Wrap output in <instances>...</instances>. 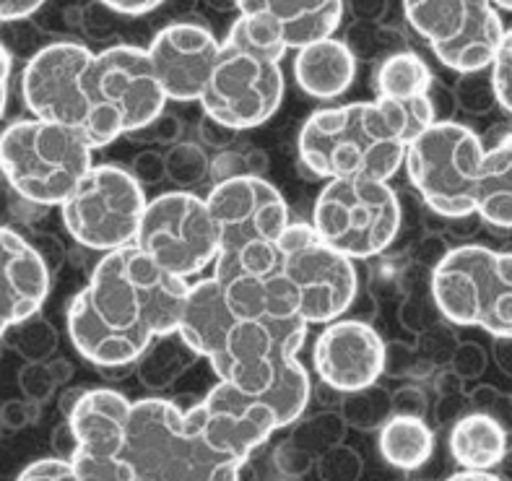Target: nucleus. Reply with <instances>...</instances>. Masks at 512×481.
<instances>
[{"label": "nucleus", "instance_id": "1", "mask_svg": "<svg viewBox=\"0 0 512 481\" xmlns=\"http://www.w3.org/2000/svg\"><path fill=\"white\" fill-rule=\"evenodd\" d=\"M188 289L136 245L104 253L65 312L73 349L97 370L136 364L154 338L180 328Z\"/></svg>", "mask_w": 512, "mask_h": 481}, {"label": "nucleus", "instance_id": "2", "mask_svg": "<svg viewBox=\"0 0 512 481\" xmlns=\"http://www.w3.org/2000/svg\"><path fill=\"white\" fill-rule=\"evenodd\" d=\"M437 123L435 104L414 102H351L312 112L299 130V162L323 180L367 177L383 180L398 175L416 136Z\"/></svg>", "mask_w": 512, "mask_h": 481}, {"label": "nucleus", "instance_id": "3", "mask_svg": "<svg viewBox=\"0 0 512 481\" xmlns=\"http://www.w3.org/2000/svg\"><path fill=\"white\" fill-rule=\"evenodd\" d=\"M305 336L307 323L297 315L240 318L211 367L219 383L266 403L284 429L297 422L310 403V372L297 359Z\"/></svg>", "mask_w": 512, "mask_h": 481}, {"label": "nucleus", "instance_id": "4", "mask_svg": "<svg viewBox=\"0 0 512 481\" xmlns=\"http://www.w3.org/2000/svg\"><path fill=\"white\" fill-rule=\"evenodd\" d=\"M284 55L286 47L268 26L240 16L221 39L214 71L198 99L203 112L237 133L271 120L284 102Z\"/></svg>", "mask_w": 512, "mask_h": 481}, {"label": "nucleus", "instance_id": "5", "mask_svg": "<svg viewBox=\"0 0 512 481\" xmlns=\"http://www.w3.org/2000/svg\"><path fill=\"white\" fill-rule=\"evenodd\" d=\"M188 409L164 398L133 403L123 455L138 481H240L242 463L216 453Z\"/></svg>", "mask_w": 512, "mask_h": 481}, {"label": "nucleus", "instance_id": "6", "mask_svg": "<svg viewBox=\"0 0 512 481\" xmlns=\"http://www.w3.org/2000/svg\"><path fill=\"white\" fill-rule=\"evenodd\" d=\"M219 237L214 276H268L279 266V240L289 219L284 195L266 177L216 182L206 195Z\"/></svg>", "mask_w": 512, "mask_h": 481}, {"label": "nucleus", "instance_id": "7", "mask_svg": "<svg viewBox=\"0 0 512 481\" xmlns=\"http://www.w3.org/2000/svg\"><path fill=\"white\" fill-rule=\"evenodd\" d=\"M91 151L73 128L19 120L0 133V175L21 201L60 206L94 167Z\"/></svg>", "mask_w": 512, "mask_h": 481}, {"label": "nucleus", "instance_id": "8", "mask_svg": "<svg viewBox=\"0 0 512 481\" xmlns=\"http://www.w3.org/2000/svg\"><path fill=\"white\" fill-rule=\"evenodd\" d=\"M429 292L448 323L512 338V253L484 245L450 247L429 273Z\"/></svg>", "mask_w": 512, "mask_h": 481}, {"label": "nucleus", "instance_id": "9", "mask_svg": "<svg viewBox=\"0 0 512 481\" xmlns=\"http://www.w3.org/2000/svg\"><path fill=\"white\" fill-rule=\"evenodd\" d=\"M89 130L86 143L104 149L120 136H133L164 115L162 86L143 47L112 45L94 52L89 65Z\"/></svg>", "mask_w": 512, "mask_h": 481}, {"label": "nucleus", "instance_id": "10", "mask_svg": "<svg viewBox=\"0 0 512 481\" xmlns=\"http://www.w3.org/2000/svg\"><path fill=\"white\" fill-rule=\"evenodd\" d=\"M312 229L349 260L377 258L401 232V203L383 180H325L312 208Z\"/></svg>", "mask_w": 512, "mask_h": 481}, {"label": "nucleus", "instance_id": "11", "mask_svg": "<svg viewBox=\"0 0 512 481\" xmlns=\"http://www.w3.org/2000/svg\"><path fill=\"white\" fill-rule=\"evenodd\" d=\"M484 143L468 125L437 120L411 141L403 167L429 211L445 219L476 216Z\"/></svg>", "mask_w": 512, "mask_h": 481}, {"label": "nucleus", "instance_id": "12", "mask_svg": "<svg viewBox=\"0 0 512 481\" xmlns=\"http://www.w3.org/2000/svg\"><path fill=\"white\" fill-rule=\"evenodd\" d=\"M276 276L297 318L307 325L333 323L357 297L354 260L325 245L312 224L302 221H292L281 234Z\"/></svg>", "mask_w": 512, "mask_h": 481}, {"label": "nucleus", "instance_id": "13", "mask_svg": "<svg viewBox=\"0 0 512 481\" xmlns=\"http://www.w3.org/2000/svg\"><path fill=\"white\" fill-rule=\"evenodd\" d=\"M146 203V193L128 169L97 164L60 203V211L78 245L112 253L136 242Z\"/></svg>", "mask_w": 512, "mask_h": 481}, {"label": "nucleus", "instance_id": "14", "mask_svg": "<svg viewBox=\"0 0 512 481\" xmlns=\"http://www.w3.org/2000/svg\"><path fill=\"white\" fill-rule=\"evenodd\" d=\"M133 245L177 279H193L219 255L214 219L206 198L190 190H169L146 203Z\"/></svg>", "mask_w": 512, "mask_h": 481}, {"label": "nucleus", "instance_id": "15", "mask_svg": "<svg viewBox=\"0 0 512 481\" xmlns=\"http://www.w3.org/2000/svg\"><path fill=\"white\" fill-rule=\"evenodd\" d=\"M403 13L437 60L461 76L487 71L505 34L492 0H403Z\"/></svg>", "mask_w": 512, "mask_h": 481}, {"label": "nucleus", "instance_id": "16", "mask_svg": "<svg viewBox=\"0 0 512 481\" xmlns=\"http://www.w3.org/2000/svg\"><path fill=\"white\" fill-rule=\"evenodd\" d=\"M94 52L78 42H52L37 50L21 73V97L37 120L89 130V65Z\"/></svg>", "mask_w": 512, "mask_h": 481}, {"label": "nucleus", "instance_id": "17", "mask_svg": "<svg viewBox=\"0 0 512 481\" xmlns=\"http://www.w3.org/2000/svg\"><path fill=\"white\" fill-rule=\"evenodd\" d=\"M190 416L203 440L216 453L245 463L279 429L276 414L260 398H250L227 383L208 390V396L190 406Z\"/></svg>", "mask_w": 512, "mask_h": 481}, {"label": "nucleus", "instance_id": "18", "mask_svg": "<svg viewBox=\"0 0 512 481\" xmlns=\"http://www.w3.org/2000/svg\"><path fill=\"white\" fill-rule=\"evenodd\" d=\"M383 336L364 320H333L325 325L312 349L315 372L336 393H357L370 388L385 372Z\"/></svg>", "mask_w": 512, "mask_h": 481}, {"label": "nucleus", "instance_id": "19", "mask_svg": "<svg viewBox=\"0 0 512 481\" xmlns=\"http://www.w3.org/2000/svg\"><path fill=\"white\" fill-rule=\"evenodd\" d=\"M219 45L221 42L214 32L203 24L177 21L159 29V34L146 47V55L164 97L175 102L201 99L208 76L214 71Z\"/></svg>", "mask_w": 512, "mask_h": 481}, {"label": "nucleus", "instance_id": "20", "mask_svg": "<svg viewBox=\"0 0 512 481\" xmlns=\"http://www.w3.org/2000/svg\"><path fill=\"white\" fill-rule=\"evenodd\" d=\"M50 279L32 242L11 227H0V338L42 310Z\"/></svg>", "mask_w": 512, "mask_h": 481}, {"label": "nucleus", "instance_id": "21", "mask_svg": "<svg viewBox=\"0 0 512 481\" xmlns=\"http://www.w3.org/2000/svg\"><path fill=\"white\" fill-rule=\"evenodd\" d=\"M240 16L268 26L286 50L333 37L344 19V0H234Z\"/></svg>", "mask_w": 512, "mask_h": 481}, {"label": "nucleus", "instance_id": "22", "mask_svg": "<svg viewBox=\"0 0 512 481\" xmlns=\"http://www.w3.org/2000/svg\"><path fill=\"white\" fill-rule=\"evenodd\" d=\"M130 409H133V403L117 390H86L71 414L65 416V422L76 437V453L94 455V458L123 455Z\"/></svg>", "mask_w": 512, "mask_h": 481}, {"label": "nucleus", "instance_id": "23", "mask_svg": "<svg viewBox=\"0 0 512 481\" xmlns=\"http://www.w3.org/2000/svg\"><path fill=\"white\" fill-rule=\"evenodd\" d=\"M237 320L240 318L234 315L227 294L219 281L211 276V279H201L198 284H190L177 333L198 357L214 362L227 344L229 331Z\"/></svg>", "mask_w": 512, "mask_h": 481}, {"label": "nucleus", "instance_id": "24", "mask_svg": "<svg viewBox=\"0 0 512 481\" xmlns=\"http://www.w3.org/2000/svg\"><path fill=\"white\" fill-rule=\"evenodd\" d=\"M357 76L354 52L341 39H318L302 47L294 58V78L299 89L315 99L341 97Z\"/></svg>", "mask_w": 512, "mask_h": 481}, {"label": "nucleus", "instance_id": "25", "mask_svg": "<svg viewBox=\"0 0 512 481\" xmlns=\"http://www.w3.org/2000/svg\"><path fill=\"white\" fill-rule=\"evenodd\" d=\"M450 455L463 471L492 474L502 461L507 445V432L500 419L484 411L463 414L450 429Z\"/></svg>", "mask_w": 512, "mask_h": 481}, {"label": "nucleus", "instance_id": "26", "mask_svg": "<svg viewBox=\"0 0 512 481\" xmlns=\"http://www.w3.org/2000/svg\"><path fill=\"white\" fill-rule=\"evenodd\" d=\"M476 216L492 227L512 229V133L484 154L476 185Z\"/></svg>", "mask_w": 512, "mask_h": 481}, {"label": "nucleus", "instance_id": "27", "mask_svg": "<svg viewBox=\"0 0 512 481\" xmlns=\"http://www.w3.org/2000/svg\"><path fill=\"white\" fill-rule=\"evenodd\" d=\"M380 453L393 468L416 471L435 453V432L416 416H390L380 427Z\"/></svg>", "mask_w": 512, "mask_h": 481}, {"label": "nucleus", "instance_id": "28", "mask_svg": "<svg viewBox=\"0 0 512 481\" xmlns=\"http://www.w3.org/2000/svg\"><path fill=\"white\" fill-rule=\"evenodd\" d=\"M435 76L414 50L390 52L375 73V94L385 102H414L429 97Z\"/></svg>", "mask_w": 512, "mask_h": 481}, {"label": "nucleus", "instance_id": "29", "mask_svg": "<svg viewBox=\"0 0 512 481\" xmlns=\"http://www.w3.org/2000/svg\"><path fill=\"white\" fill-rule=\"evenodd\" d=\"M193 359H198L193 349L182 341L180 333H169L151 341V346L141 354L136 362V372L149 388H167L188 370Z\"/></svg>", "mask_w": 512, "mask_h": 481}, {"label": "nucleus", "instance_id": "30", "mask_svg": "<svg viewBox=\"0 0 512 481\" xmlns=\"http://www.w3.org/2000/svg\"><path fill=\"white\" fill-rule=\"evenodd\" d=\"M164 175L180 190H188L211 177V159L198 143H175L164 154Z\"/></svg>", "mask_w": 512, "mask_h": 481}, {"label": "nucleus", "instance_id": "31", "mask_svg": "<svg viewBox=\"0 0 512 481\" xmlns=\"http://www.w3.org/2000/svg\"><path fill=\"white\" fill-rule=\"evenodd\" d=\"M390 416H393L390 414V393L377 388V383L357 390V393H346L344 406H341V419L346 422V427L375 429L383 427Z\"/></svg>", "mask_w": 512, "mask_h": 481}, {"label": "nucleus", "instance_id": "32", "mask_svg": "<svg viewBox=\"0 0 512 481\" xmlns=\"http://www.w3.org/2000/svg\"><path fill=\"white\" fill-rule=\"evenodd\" d=\"M11 344L26 362H47L58 349V331L52 328L50 320L32 315L29 320L11 328Z\"/></svg>", "mask_w": 512, "mask_h": 481}, {"label": "nucleus", "instance_id": "33", "mask_svg": "<svg viewBox=\"0 0 512 481\" xmlns=\"http://www.w3.org/2000/svg\"><path fill=\"white\" fill-rule=\"evenodd\" d=\"M346 432V422L341 419V414H323L315 416L312 422L302 424L297 429V435L292 437V442L297 448H302L310 455L325 453L333 445H341V437Z\"/></svg>", "mask_w": 512, "mask_h": 481}, {"label": "nucleus", "instance_id": "34", "mask_svg": "<svg viewBox=\"0 0 512 481\" xmlns=\"http://www.w3.org/2000/svg\"><path fill=\"white\" fill-rule=\"evenodd\" d=\"M78 481H138L136 471L125 461V455L112 458H94V455L76 453L71 458Z\"/></svg>", "mask_w": 512, "mask_h": 481}, {"label": "nucleus", "instance_id": "35", "mask_svg": "<svg viewBox=\"0 0 512 481\" xmlns=\"http://www.w3.org/2000/svg\"><path fill=\"white\" fill-rule=\"evenodd\" d=\"M268 169V159L263 156V151H221L216 159H211V177L216 182L234 180V177H263V172Z\"/></svg>", "mask_w": 512, "mask_h": 481}, {"label": "nucleus", "instance_id": "36", "mask_svg": "<svg viewBox=\"0 0 512 481\" xmlns=\"http://www.w3.org/2000/svg\"><path fill=\"white\" fill-rule=\"evenodd\" d=\"M318 476L320 481H359L362 476V458L354 448L333 445L318 455Z\"/></svg>", "mask_w": 512, "mask_h": 481}, {"label": "nucleus", "instance_id": "37", "mask_svg": "<svg viewBox=\"0 0 512 481\" xmlns=\"http://www.w3.org/2000/svg\"><path fill=\"white\" fill-rule=\"evenodd\" d=\"M458 104L463 110L474 112V115H484L497 104L492 86V73L476 71V73H463L461 84H458Z\"/></svg>", "mask_w": 512, "mask_h": 481}, {"label": "nucleus", "instance_id": "38", "mask_svg": "<svg viewBox=\"0 0 512 481\" xmlns=\"http://www.w3.org/2000/svg\"><path fill=\"white\" fill-rule=\"evenodd\" d=\"M489 73H492L497 104L512 115V29H505V34H502V42L497 47V52H494Z\"/></svg>", "mask_w": 512, "mask_h": 481}, {"label": "nucleus", "instance_id": "39", "mask_svg": "<svg viewBox=\"0 0 512 481\" xmlns=\"http://www.w3.org/2000/svg\"><path fill=\"white\" fill-rule=\"evenodd\" d=\"M19 385L21 390H24L26 401L39 403V406L45 401H50L55 388H58L47 362H26L19 370Z\"/></svg>", "mask_w": 512, "mask_h": 481}, {"label": "nucleus", "instance_id": "40", "mask_svg": "<svg viewBox=\"0 0 512 481\" xmlns=\"http://www.w3.org/2000/svg\"><path fill=\"white\" fill-rule=\"evenodd\" d=\"M487 362L489 357L487 351H484V346L474 344V341L458 344L453 349V354H450V370L461 377L463 383H468V380H479V377L484 375V370H487Z\"/></svg>", "mask_w": 512, "mask_h": 481}, {"label": "nucleus", "instance_id": "41", "mask_svg": "<svg viewBox=\"0 0 512 481\" xmlns=\"http://www.w3.org/2000/svg\"><path fill=\"white\" fill-rule=\"evenodd\" d=\"M16 481H78L71 461L63 458H39L29 463Z\"/></svg>", "mask_w": 512, "mask_h": 481}, {"label": "nucleus", "instance_id": "42", "mask_svg": "<svg viewBox=\"0 0 512 481\" xmlns=\"http://www.w3.org/2000/svg\"><path fill=\"white\" fill-rule=\"evenodd\" d=\"M429 411L427 393L416 385H403L390 396V414L393 416H416L424 419Z\"/></svg>", "mask_w": 512, "mask_h": 481}, {"label": "nucleus", "instance_id": "43", "mask_svg": "<svg viewBox=\"0 0 512 481\" xmlns=\"http://www.w3.org/2000/svg\"><path fill=\"white\" fill-rule=\"evenodd\" d=\"M39 419V403L8 401L0 409V424L8 429H24Z\"/></svg>", "mask_w": 512, "mask_h": 481}, {"label": "nucleus", "instance_id": "44", "mask_svg": "<svg viewBox=\"0 0 512 481\" xmlns=\"http://www.w3.org/2000/svg\"><path fill=\"white\" fill-rule=\"evenodd\" d=\"M130 175L136 177L138 185H154V182L164 180V154H156V151H143L136 156L133 167L128 169Z\"/></svg>", "mask_w": 512, "mask_h": 481}, {"label": "nucleus", "instance_id": "45", "mask_svg": "<svg viewBox=\"0 0 512 481\" xmlns=\"http://www.w3.org/2000/svg\"><path fill=\"white\" fill-rule=\"evenodd\" d=\"M201 138L206 146H211V149L216 151H227L229 146L234 143V138H237V130L227 128V125L216 123L214 117L203 115V125H201Z\"/></svg>", "mask_w": 512, "mask_h": 481}, {"label": "nucleus", "instance_id": "46", "mask_svg": "<svg viewBox=\"0 0 512 481\" xmlns=\"http://www.w3.org/2000/svg\"><path fill=\"white\" fill-rule=\"evenodd\" d=\"M276 461H279L284 474L299 476V474H305L307 468H310L312 455L305 453L302 448H297L294 442H286L284 448H279V453H276Z\"/></svg>", "mask_w": 512, "mask_h": 481}, {"label": "nucleus", "instance_id": "47", "mask_svg": "<svg viewBox=\"0 0 512 481\" xmlns=\"http://www.w3.org/2000/svg\"><path fill=\"white\" fill-rule=\"evenodd\" d=\"M468 406L466 393H453V396H440L435 403L437 424H455L463 416V409Z\"/></svg>", "mask_w": 512, "mask_h": 481}, {"label": "nucleus", "instance_id": "48", "mask_svg": "<svg viewBox=\"0 0 512 481\" xmlns=\"http://www.w3.org/2000/svg\"><path fill=\"white\" fill-rule=\"evenodd\" d=\"M45 6V0H0V24L21 21Z\"/></svg>", "mask_w": 512, "mask_h": 481}, {"label": "nucleus", "instance_id": "49", "mask_svg": "<svg viewBox=\"0 0 512 481\" xmlns=\"http://www.w3.org/2000/svg\"><path fill=\"white\" fill-rule=\"evenodd\" d=\"M32 245H34V250L39 253V258L45 260V266H47V271H50V276H52V271H58V268L63 266L65 250H63V245L55 240V237H50V234H42V237H39L37 242H32Z\"/></svg>", "mask_w": 512, "mask_h": 481}, {"label": "nucleus", "instance_id": "50", "mask_svg": "<svg viewBox=\"0 0 512 481\" xmlns=\"http://www.w3.org/2000/svg\"><path fill=\"white\" fill-rule=\"evenodd\" d=\"M99 3L110 11L123 13V16H143V13L156 11L164 0H99Z\"/></svg>", "mask_w": 512, "mask_h": 481}, {"label": "nucleus", "instance_id": "51", "mask_svg": "<svg viewBox=\"0 0 512 481\" xmlns=\"http://www.w3.org/2000/svg\"><path fill=\"white\" fill-rule=\"evenodd\" d=\"M448 250V242L442 240V237H427V240L419 245V263L429 266V273H432V268L448 255Z\"/></svg>", "mask_w": 512, "mask_h": 481}, {"label": "nucleus", "instance_id": "52", "mask_svg": "<svg viewBox=\"0 0 512 481\" xmlns=\"http://www.w3.org/2000/svg\"><path fill=\"white\" fill-rule=\"evenodd\" d=\"M52 448L58 453L55 458H63V461H71V455L76 453V437H73L68 422H63L52 432Z\"/></svg>", "mask_w": 512, "mask_h": 481}, {"label": "nucleus", "instance_id": "53", "mask_svg": "<svg viewBox=\"0 0 512 481\" xmlns=\"http://www.w3.org/2000/svg\"><path fill=\"white\" fill-rule=\"evenodd\" d=\"M500 401L502 396L492 388V385H479V388L468 393V403H474L476 411H484V414H489V409L497 406Z\"/></svg>", "mask_w": 512, "mask_h": 481}, {"label": "nucleus", "instance_id": "54", "mask_svg": "<svg viewBox=\"0 0 512 481\" xmlns=\"http://www.w3.org/2000/svg\"><path fill=\"white\" fill-rule=\"evenodd\" d=\"M8 81H11V52L0 45V120H3V115H6Z\"/></svg>", "mask_w": 512, "mask_h": 481}, {"label": "nucleus", "instance_id": "55", "mask_svg": "<svg viewBox=\"0 0 512 481\" xmlns=\"http://www.w3.org/2000/svg\"><path fill=\"white\" fill-rule=\"evenodd\" d=\"M437 396H453V393H463V380L455 375L453 370H445L437 375Z\"/></svg>", "mask_w": 512, "mask_h": 481}, {"label": "nucleus", "instance_id": "56", "mask_svg": "<svg viewBox=\"0 0 512 481\" xmlns=\"http://www.w3.org/2000/svg\"><path fill=\"white\" fill-rule=\"evenodd\" d=\"M494 357H497V364L507 375H512V338H497L494 344Z\"/></svg>", "mask_w": 512, "mask_h": 481}, {"label": "nucleus", "instance_id": "57", "mask_svg": "<svg viewBox=\"0 0 512 481\" xmlns=\"http://www.w3.org/2000/svg\"><path fill=\"white\" fill-rule=\"evenodd\" d=\"M47 367H50L52 377H55V383L63 385L71 380L73 375V364L68 359H47Z\"/></svg>", "mask_w": 512, "mask_h": 481}, {"label": "nucleus", "instance_id": "58", "mask_svg": "<svg viewBox=\"0 0 512 481\" xmlns=\"http://www.w3.org/2000/svg\"><path fill=\"white\" fill-rule=\"evenodd\" d=\"M84 393H86L84 388H68V390H65L63 396H60V411H63L65 416L71 414V411H73V406H76V403H78V398L84 396Z\"/></svg>", "mask_w": 512, "mask_h": 481}, {"label": "nucleus", "instance_id": "59", "mask_svg": "<svg viewBox=\"0 0 512 481\" xmlns=\"http://www.w3.org/2000/svg\"><path fill=\"white\" fill-rule=\"evenodd\" d=\"M497 479L500 481H512V448L505 450V455H502V461L497 463Z\"/></svg>", "mask_w": 512, "mask_h": 481}, {"label": "nucleus", "instance_id": "60", "mask_svg": "<svg viewBox=\"0 0 512 481\" xmlns=\"http://www.w3.org/2000/svg\"><path fill=\"white\" fill-rule=\"evenodd\" d=\"M448 481H500L494 474H479V471H461L453 474Z\"/></svg>", "mask_w": 512, "mask_h": 481}, {"label": "nucleus", "instance_id": "61", "mask_svg": "<svg viewBox=\"0 0 512 481\" xmlns=\"http://www.w3.org/2000/svg\"><path fill=\"white\" fill-rule=\"evenodd\" d=\"M8 211H11V201H8V195L0 190V227H6L3 221L8 219Z\"/></svg>", "mask_w": 512, "mask_h": 481}, {"label": "nucleus", "instance_id": "62", "mask_svg": "<svg viewBox=\"0 0 512 481\" xmlns=\"http://www.w3.org/2000/svg\"><path fill=\"white\" fill-rule=\"evenodd\" d=\"M494 8H502V11H510L512 13V0H492Z\"/></svg>", "mask_w": 512, "mask_h": 481}]
</instances>
